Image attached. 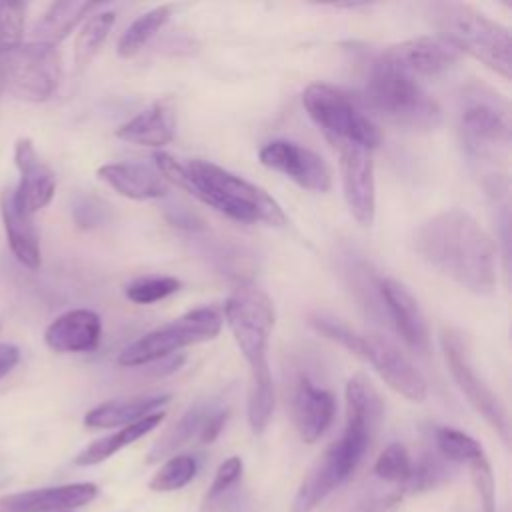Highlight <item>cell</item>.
<instances>
[{"instance_id":"cell-12","label":"cell","mask_w":512,"mask_h":512,"mask_svg":"<svg viewBox=\"0 0 512 512\" xmlns=\"http://www.w3.org/2000/svg\"><path fill=\"white\" fill-rule=\"evenodd\" d=\"M344 412V432L338 442L360 462L376 436L384 414V402L364 374H356L348 380L344 390Z\"/></svg>"},{"instance_id":"cell-32","label":"cell","mask_w":512,"mask_h":512,"mask_svg":"<svg viewBox=\"0 0 512 512\" xmlns=\"http://www.w3.org/2000/svg\"><path fill=\"white\" fill-rule=\"evenodd\" d=\"M452 474V462L442 458L440 454H422L416 462H412V472L402 486L404 492H426L440 484H444Z\"/></svg>"},{"instance_id":"cell-3","label":"cell","mask_w":512,"mask_h":512,"mask_svg":"<svg viewBox=\"0 0 512 512\" xmlns=\"http://www.w3.org/2000/svg\"><path fill=\"white\" fill-rule=\"evenodd\" d=\"M224 322L250 370L246 400L250 430L262 434L274 412V384L268 364V346L276 322L274 304L260 288L242 284L224 302Z\"/></svg>"},{"instance_id":"cell-16","label":"cell","mask_w":512,"mask_h":512,"mask_svg":"<svg viewBox=\"0 0 512 512\" xmlns=\"http://www.w3.org/2000/svg\"><path fill=\"white\" fill-rule=\"evenodd\" d=\"M382 54L420 82L440 76L458 62V52L440 36H416L384 48Z\"/></svg>"},{"instance_id":"cell-23","label":"cell","mask_w":512,"mask_h":512,"mask_svg":"<svg viewBox=\"0 0 512 512\" xmlns=\"http://www.w3.org/2000/svg\"><path fill=\"white\" fill-rule=\"evenodd\" d=\"M0 214L8 238V246L14 254V258L30 268L36 270L42 264L40 256V240L38 232L32 224V216H28L14 198V188H8L0 196Z\"/></svg>"},{"instance_id":"cell-20","label":"cell","mask_w":512,"mask_h":512,"mask_svg":"<svg viewBox=\"0 0 512 512\" xmlns=\"http://www.w3.org/2000/svg\"><path fill=\"white\" fill-rule=\"evenodd\" d=\"M100 336V316L88 308H74L60 314L48 324L44 332V342L54 352L80 354L96 350L100 344Z\"/></svg>"},{"instance_id":"cell-18","label":"cell","mask_w":512,"mask_h":512,"mask_svg":"<svg viewBox=\"0 0 512 512\" xmlns=\"http://www.w3.org/2000/svg\"><path fill=\"white\" fill-rule=\"evenodd\" d=\"M378 290L388 310V316L404 344L416 354H426L430 348V332L418 300L404 284L392 278H384Z\"/></svg>"},{"instance_id":"cell-30","label":"cell","mask_w":512,"mask_h":512,"mask_svg":"<svg viewBox=\"0 0 512 512\" xmlns=\"http://www.w3.org/2000/svg\"><path fill=\"white\" fill-rule=\"evenodd\" d=\"M116 22L114 10H104L94 16H90L84 26L80 28L76 40H74V64L76 68H84L90 64V60L96 56L104 40L108 38L112 26Z\"/></svg>"},{"instance_id":"cell-28","label":"cell","mask_w":512,"mask_h":512,"mask_svg":"<svg viewBox=\"0 0 512 512\" xmlns=\"http://www.w3.org/2000/svg\"><path fill=\"white\" fill-rule=\"evenodd\" d=\"M174 6L172 4H160L142 16H138L120 36L116 44V52L120 58H132L136 56L170 20Z\"/></svg>"},{"instance_id":"cell-15","label":"cell","mask_w":512,"mask_h":512,"mask_svg":"<svg viewBox=\"0 0 512 512\" xmlns=\"http://www.w3.org/2000/svg\"><path fill=\"white\" fill-rule=\"evenodd\" d=\"M358 462L336 440L314 462L292 500V512H312L324 502L354 470Z\"/></svg>"},{"instance_id":"cell-41","label":"cell","mask_w":512,"mask_h":512,"mask_svg":"<svg viewBox=\"0 0 512 512\" xmlns=\"http://www.w3.org/2000/svg\"><path fill=\"white\" fill-rule=\"evenodd\" d=\"M400 500H402L400 492H390L374 498L362 512H398Z\"/></svg>"},{"instance_id":"cell-35","label":"cell","mask_w":512,"mask_h":512,"mask_svg":"<svg viewBox=\"0 0 512 512\" xmlns=\"http://www.w3.org/2000/svg\"><path fill=\"white\" fill-rule=\"evenodd\" d=\"M182 282L174 276H142L132 280L124 294L134 304H154L158 300H164L178 292Z\"/></svg>"},{"instance_id":"cell-31","label":"cell","mask_w":512,"mask_h":512,"mask_svg":"<svg viewBox=\"0 0 512 512\" xmlns=\"http://www.w3.org/2000/svg\"><path fill=\"white\" fill-rule=\"evenodd\" d=\"M434 442H436L438 454L452 464H470L472 460L484 456V448L480 446V442L456 428H448V426L436 428Z\"/></svg>"},{"instance_id":"cell-7","label":"cell","mask_w":512,"mask_h":512,"mask_svg":"<svg viewBox=\"0 0 512 512\" xmlns=\"http://www.w3.org/2000/svg\"><path fill=\"white\" fill-rule=\"evenodd\" d=\"M302 104L334 148L354 144L374 150L380 146V128L346 90L328 82H314L306 86Z\"/></svg>"},{"instance_id":"cell-8","label":"cell","mask_w":512,"mask_h":512,"mask_svg":"<svg viewBox=\"0 0 512 512\" xmlns=\"http://www.w3.org/2000/svg\"><path fill=\"white\" fill-rule=\"evenodd\" d=\"M220 330L222 316L216 308H194L134 340L120 352L118 364L124 368L144 366L162 360L186 346L214 340L220 334Z\"/></svg>"},{"instance_id":"cell-37","label":"cell","mask_w":512,"mask_h":512,"mask_svg":"<svg viewBox=\"0 0 512 512\" xmlns=\"http://www.w3.org/2000/svg\"><path fill=\"white\" fill-rule=\"evenodd\" d=\"M470 468V478H472V484L480 496V502H482V510L484 512H496V484H494V474H492V468H490V462L484 456L472 460L468 464Z\"/></svg>"},{"instance_id":"cell-21","label":"cell","mask_w":512,"mask_h":512,"mask_svg":"<svg viewBox=\"0 0 512 512\" xmlns=\"http://www.w3.org/2000/svg\"><path fill=\"white\" fill-rule=\"evenodd\" d=\"M336 410L334 396L316 386L310 378H298L292 390V418L300 438L306 444H314L332 424Z\"/></svg>"},{"instance_id":"cell-2","label":"cell","mask_w":512,"mask_h":512,"mask_svg":"<svg viewBox=\"0 0 512 512\" xmlns=\"http://www.w3.org/2000/svg\"><path fill=\"white\" fill-rule=\"evenodd\" d=\"M160 176L188 192L202 204L214 208L230 220L244 224H266L274 228L286 226L282 206L254 182L208 160H190L182 164L166 152L154 154Z\"/></svg>"},{"instance_id":"cell-29","label":"cell","mask_w":512,"mask_h":512,"mask_svg":"<svg viewBox=\"0 0 512 512\" xmlns=\"http://www.w3.org/2000/svg\"><path fill=\"white\" fill-rule=\"evenodd\" d=\"M208 412L210 408H204V406H194L188 412H184L182 418L150 448L146 462L154 464V462H160L162 458H170L178 448L188 444L194 436L198 438Z\"/></svg>"},{"instance_id":"cell-36","label":"cell","mask_w":512,"mask_h":512,"mask_svg":"<svg viewBox=\"0 0 512 512\" xmlns=\"http://www.w3.org/2000/svg\"><path fill=\"white\" fill-rule=\"evenodd\" d=\"M26 4L0 2V58L14 52L24 40Z\"/></svg>"},{"instance_id":"cell-34","label":"cell","mask_w":512,"mask_h":512,"mask_svg":"<svg viewBox=\"0 0 512 512\" xmlns=\"http://www.w3.org/2000/svg\"><path fill=\"white\" fill-rule=\"evenodd\" d=\"M412 472V458L404 444L392 442L388 444L374 462V474L390 484H398L400 488L406 484Z\"/></svg>"},{"instance_id":"cell-40","label":"cell","mask_w":512,"mask_h":512,"mask_svg":"<svg viewBox=\"0 0 512 512\" xmlns=\"http://www.w3.org/2000/svg\"><path fill=\"white\" fill-rule=\"evenodd\" d=\"M20 362V348L12 342H0V380L8 376Z\"/></svg>"},{"instance_id":"cell-11","label":"cell","mask_w":512,"mask_h":512,"mask_svg":"<svg viewBox=\"0 0 512 512\" xmlns=\"http://www.w3.org/2000/svg\"><path fill=\"white\" fill-rule=\"evenodd\" d=\"M352 354L364 358L378 372V376L406 400L410 402L426 400L428 386L422 372L388 336L378 332L358 334Z\"/></svg>"},{"instance_id":"cell-17","label":"cell","mask_w":512,"mask_h":512,"mask_svg":"<svg viewBox=\"0 0 512 512\" xmlns=\"http://www.w3.org/2000/svg\"><path fill=\"white\" fill-rule=\"evenodd\" d=\"M14 162L20 172V182L14 188V198L18 206L28 214H36L38 210L46 208L56 192V176L46 166L32 140L20 138L14 146Z\"/></svg>"},{"instance_id":"cell-38","label":"cell","mask_w":512,"mask_h":512,"mask_svg":"<svg viewBox=\"0 0 512 512\" xmlns=\"http://www.w3.org/2000/svg\"><path fill=\"white\" fill-rule=\"evenodd\" d=\"M242 468H244V464H242L240 456H230L218 466V470L214 474V480H212V484L208 488V494H206V506L212 504L214 500H218L220 496H224L232 486H236V482L242 476Z\"/></svg>"},{"instance_id":"cell-14","label":"cell","mask_w":512,"mask_h":512,"mask_svg":"<svg viewBox=\"0 0 512 512\" xmlns=\"http://www.w3.org/2000/svg\"><path fill=\"white\" fill-rule=\"evenodd\" d=\"M340 178L348 212L360 226H372L376 216V182L372 150L362 146H340Z\"/></svg>"},{"instance_id":"cell-27","label":"cell","mask_w":512,"mask_h":512,"mask_svg":"<svg viewBox=\"0 0 512 512\" xmlns=\"http://www.w3.org/2000/svg\"><path fill=\"white\" fill-rule=\"evenodd\" d=\"M164 416H166L164 410L154 412V414H150V416H146V418H142L134 424L122 426L114 434H108V436H102V438L94 440L82 452H78V456L74 458V464L76 466H94V464H100V462L108 460L110 456H114L122 448L134 444L136 440H140L142 436L152 432L156 426H160Z\"/></svg>"},{"instance_id":"cell-13","label":"cell","mask_w":512,"mask_h":512,"mask_svg":"<svg viewBox=\"0 0 512 512\" xmlns=\"http://www.w3.org/2000/svg\"><path fill=\"white\" fill-rule=\"evenodd\" d=\"M258 158L266 168L284 174L304 190L328 192L332 186V172L324 158L298 142L270 140L260 148Z\"/></svg>"},{"instance_id":"cell-42","label":"cell","mask_w":512,"mask_h":512,"mask_svg":"<svg viewBox=\"0 0 512 512\" xmlns=\"http://www.w3.org/2000/svg\"><path fill=\"white\" fill-rule=\"evenodd\" d=\"M0 84H2V82H0Z\"/></svg>"},{"instance_id":"cell-25","label":"cell","mask_w":512,"mask_h":512,"mask_svg":"<svg viewBox=\"0 0 512 512\" xmlns=\"http://www.w3.org/2000/svg\"><path fill=\"white\" fill-rule=\"evenodd\" d=\"M174 134L176 120L172 110L164 102L150 104L116 130V136L120 140L152 148H162L170 144L174 140Z\"/></svg>"},{"instance_id":"cell-26","label":"cell","mask_w":512,"mask_h":512,"mask_svg":"<svg viewBox=\"0 0 512 512\" xmlns=\"http://www.w3.org/2000/svg\"><path fill=\"white\" fill-rule=\"evenodd\" d=\"M96 8L98 6L94 2L84 0L54 2L34 26L32 40L56 48V44H60Z\"/></svg>"},{"instance_id":"cell-22","label":"cell","mask_w":512,"mask_h":512,"mask_svg":"<svg viewBox=\"0 0 512 512\" xmlns=\"http://www.w3.org/2000/svg\"><path fill=\"white\" fill-rule=\"evenodd\" d=\"M98 178L130 200H156L168 194V182L158 170L136 162H112L98 168Z\"/></svg>"},{"instance_id":"cell-24","label":"cell","mask_w":512,"mask_h":512,"mask_svg":"<svg viewBox=\"0 0 512 512\" xmlns=\"http://www.w3.org/2000/svg\"><path fill=\"white\" fill-rule=\"evenodd\" d=\"M170 394H148V396H134L124 400H108L92 410L86 412L84 424L88 428H122L134 424L154 412H160L162 406L170 402Z\"/></svg>"},{"instance_id":"cell-9","label":"cell","mask_w":512,"mask_h":512,"mask_svg":"<svg viewBox=\"0 0 512 512\" xmlns=\"http://www.w3.org/2000/svg\"><path fill=\"white\" fill-rule=\"evenodd\" d=\"M60 80L62 64L54 46L30 40L0 58V82L22 100H48L56 92Z\"/></svg>"},{"instance_id":"cell-33","label":"cell","mask_w":512,"mask_h":512,"mask_svg":"<svg viewBox=\"0 0 512 512\" xmlns=\"http://www.w3.org/2000/svg\"><path fill=\"white\" fill-rule=\"evenodd\" d=\"M198 472V460L190 454L170 456L158 472L150 478L148 488L152 492H174L184 488Z\"/></svg>"},{"instance_id":"cell-4","label":"cell","mask_w":512,"mask_h":512,"mask_svg":"<svg viewBox=\"0 0 512 512\" xmlns=\"http://www.w3.org/2000/svg\"><path fill=\"white\" fill-rule=\"evenodd\" d=\"M362 100L376 116L406 132H430L442 122V110L422 82L382 52L368 60Z\"/></svg>"},{"instance_id":"cell-10","label":"cell","mask_w":512,"mask_h":512,"mask_svg":"<svg viewBox=\"0 0 512 512\" xmlns=\"http://www.w3.org/2000/svg\"><path fill=\"white\" fill-rule=\"evenodd\" d=\"M442 354L456 382L458 390L466 396L470 406L488 422V426L502 438L504 444L510 442V420L500 398L490 390V386L476 374L466 344L454 328H444L440 334Z\"/></svg>"},{"instance_id":"cell-6","label":"cell","mask_w":512,"mask_h":512,"mask_svg":"<svg viewBox=\"0 0 512 512\" xmlns=\"http://www.w3.org/2000/svg\"><path fill=\"white\" fill-rule=\"evenodd\" d=\"M456 128L470 156L496 160L510 148V104L494 88L482 82H468L456 98Z\"/></svg>"},{"instance_id":"cell-5","label":"cell","mask_w":512,"mask_h":512,"mask_svg":"<svg viewBox=\"0 0 512 512\" xmlns=\"http://www.w3.org/2000/svg\"><path fill=\"white\" fill-rule=\"evenodd\" d=\"M426 16L438 32L436 36L448 42L458 54L466 52L504 80L510 78L512 44L506 26L462 2L428 4Z\"/></svg>"},{"instance_id":"cell-39","label":"cell","mask_w":512,"mask_h":512,"mask_svg":"<svg viewBox=\"0 0 512 512\" xmlns=\"http://www.w3.org/2000/svg\"><path fill=\"white\" fill-rule=\"evenodd\" d=\"M226 418H228V412L226 410H212L208 412L206 420H204V426L200 430V442H214L218 438V434L222 432L224 424H226Z\"/></svg>"},{"instance_id":"cell-1","label":"cell","mask_w":512,"mask_h":512,"mask_svg":"<svg viewBox=\"0 0 512 512\" xmlns=\"http://www.w3.org/2000/svg\"><path fill=\"white\" fill-rule=\"evenodd\" d=\"M414 248L434 270L472 294L496 288V244L476 218L460 208L428 218L414 234Z\"/></svg>"},{"instance_id":"cell-19","label":"cell","mask_w":512,"mask_h":512,"mask_svg":"<svg viewBox=\"0 0 512 512\" xmlns=\"http://www.w3.org/2000/svg\"><path fill=\"white\" fill-rule=\"evenodd\" d=\"M96 496V484L74 482L0 496V512H70L92 502Z\"/></svg>"}]
</instances>
